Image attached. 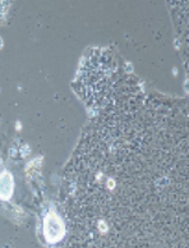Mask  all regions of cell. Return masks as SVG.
Returning <instances> with one entry per match:
<instances>
[{
  "instance_id": "cell-1",
  "label": "cell",
  "mask_w": 189,
  "mask_h": 248,
  "mask_svg": "<svg viewBox=\"0 0 189 248\" xmlns=\"http://www.w3.org/2000/svg\"><path fill=\"white\" fill-rule=\"evenodd\" d=\"M63 233H64V228H63L60 219L54 214L49 215L45 221V234H46L47 239L51 242L58 241V239H60Z\"/></svg>"
},
{
  "instance_id": "cell-2",
  "label": "cell",
  "mask_w": 189,
  "mask_h": 248,
  "mask_svg": "<svg viewBox=\"0 0 189 248\" xmlns=\"http://www.w3.org/2000/svg\"><path fill=\"white\" fill-rule=\"evenodd\" d=\"M12 191V179L9 174H3L0 177V196L3 199H8Z\"/></svg>"
}]
</instances>
